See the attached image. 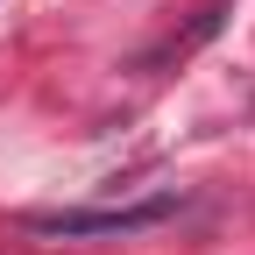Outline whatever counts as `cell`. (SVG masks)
I'll use <instances>...</instances> for the list:
<instances>
[{"mask_svg":"<svg viewBox=\"0 0 255 255\" xmlns=\"http://www.w3.org/2000/svg\"><path fill=\"white\" fill-rule=\"evenodd\" d=\"M177 199H142V206H64V213H28V234H57V241H85V234H142L156 220H170Z\"/></svg>","mask_w":255,"mask_h":255,"instance_id":"obj_1","label":"cell"}]
</instances>
